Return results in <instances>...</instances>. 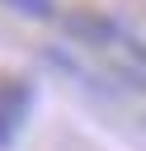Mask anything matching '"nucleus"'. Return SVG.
<instances>
[{
  "mask_svg": "<svg viewBox=\"0 0 146 151\" xmlns=\"http://www.w3.org/2000/svg\"><path fill=\"white\" fill-rule=\"evenodd\" d=\"M28 109H33V85L28 80H5L0 85V151L19 137Z\"/></svg>",
  "mask_w": 146,
  "mask_h": 151,
  "instance_id": "2",
  "label": "nucleus"
},
{
  "mask_svg": "<svg viewBox=\"0 0 146 151\" xmlns=\"http://www.w3.org/2000/svg\"><path fill=\"white\" fill-rule=\"evenodd\" d=\"M5 9H14V14H28V19H52L57 14V0H0Z\"/></svg>",
  "mask_w": 146,
  "mask_h": 151,
  "instance_id": "3",
  "label": "nucleus"
},
{
  "mask_svg": "<svg viewBox=\"0 0 146 151\" xmlns=\"http://www.w3.org/2000/svg\"><path fill=\"white\" fill-rule=\"evenodd\" d=\"M61 24H66V33H71L80 47L113 52V57H137V61H141V47H137V38H132L127 28H118L113 19H104V14H66Z\"/></svg>",
  "mask_w": 146,
  "mask_h": 151,
  "instance_id": "1",
  "label": "nucleus"
}]
</instances>
